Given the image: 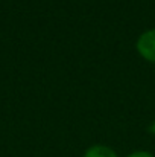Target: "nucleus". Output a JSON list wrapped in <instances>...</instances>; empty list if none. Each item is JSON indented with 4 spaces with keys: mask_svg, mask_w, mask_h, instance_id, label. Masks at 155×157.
Masks as SVG:
<instances>
[{
    "mask_svg": "<svg viewBox=\"0 0 155 157\" xmlns=\"http://www.w3.org/2000/svg\"><path fill=\"white\" fill-rule=\"evenodd\" d=\"M137 49L143 58L155 63V29L148 31L143 35H140V38L137 41Z\"/></svg>",
    "mask_w": 155,
    "mask_h": 157,
    "instance_id": "1",
    "label": "nucleus"
},
{
    "mask_svg": "<svg viewBox=\"0 0 155 157\" xmlns=\"http://www.w3.org/2000/svg\"><path fill=\"white\" fill-rule=\"evenodd\" d=\"M84 157H117V154L108 148V147H103V145H94L91 148L87 150L85 156Z\"/></svg>",
    "mask_w": 155,
    "mask_h": 157,
    "instance_id": "2",
    "label": "nucleus"
},
{
    "mask_svg": "<svg viewBox=\"0 0 155 157\" xmlns=\"http://www.w3.org/2000/svg\"><path fill=\"white\" fill-rule=\"evenodd\" d=\"M128 157H154V156L151 153H148V151H135V153L129 154Z\"/></svg>",
    "mask_w": 155,
    "mask_h": 157,
    "instance_id": "3",
    "label": "nucleus"
},
{
    "mask_svg": "<svg viewBox=\"0 0 155 157\" xmlns=\"http://www.w3.org/2000/svg\"><path fill=\"white\" fill-rule=\"evenodd\" d=\"M152 130H154V133H155V122H154V127H152Z\"/></svg>",
    "mask_w": 155,
    "mask_h": 157,
    "instance_id": "4",
    "label": "nucleus"
}]
</instances>
